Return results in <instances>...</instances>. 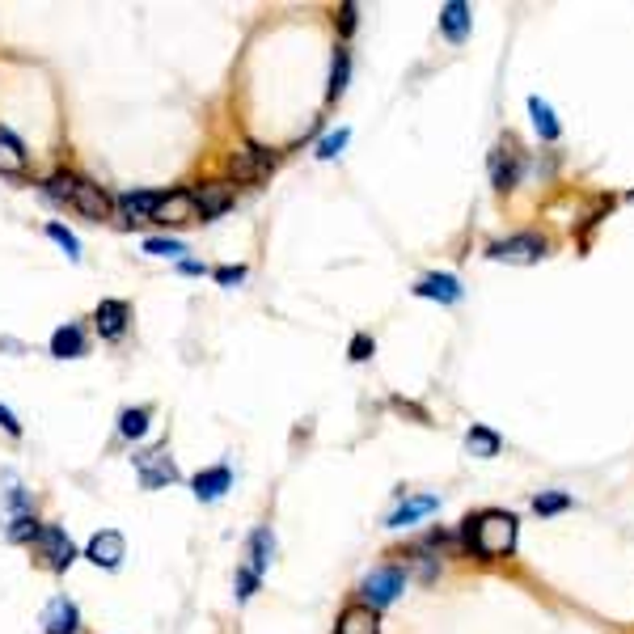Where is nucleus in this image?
<instances>
[{"label":"nucleus","instance_id":"7ed1b4c3","mask_svg":"<svg viewBox=\"0 0 634 634\" xmlns=\"http://www.w3.org/2000/svg\"><path fill=\"white\" fill-rule=\"evenodd\" d=\"M34 546H39V558L51 566V571H68V566L77 563V546L68 541V533H64L59 524H39Z\"/></svg>","mask_w":634,"mask_h":634},{"label":"nucleus","instance_id":"dca6fc26","mask_svg":"<svg viewBox=\"0 0 634 634\" xmlns=\"http://www.w3.org/2000/svg\"><path fill=\"white\" fill-rule=\"evenodd\" d=\"M414 296L457 304V301H461V284H457V276H423L419 284H414Z\"/></svg>","mask_w":634,"mask_h":634},{"label":"nucleus","instance_id":"4468645a","mask_svg":"<svg viewBox=\"0 0 634 634\" xmlns=\"http://www.w3.org/2000/svg\"><path fill=\"white\" fill-rule=\"evenodd\" d=\"M26 169H30V157H26V149H22V140L0 127V174H5V178H22Z\"/></svg>","mask_w":634,"mask_h":634},{"label":"nucleus","instance_id":"7c9ffc66","mask_svg":"<svg viewBox=\"0 0 634 634\" xmlns=\"http://www.w3.org/2000/svg\"><path fill=\"white\" fill-rule=\"evenodd\" d=\"M144 249H149V254H161V258H178V254H186V246L174 241V237H149Z\"/></svg>","mask_w":634,"mask_h":634},{"label":"nucleus","instance_id":"f704fd0d","mask_svg":"<svg viewBox=\"0 0 634 634\" xmlns=\"http://www.w3.org/2000/svg\"><path fill=\"white\" fill-rule=\"evenodd\" d=\"M373 356V339H368V334H356V339H351V359H368Z\"/></svg>","mask_w":634,"mask_h":634},{"label":"nucleus","instance_id":"c85d7f7f","mask_svg":"<svg viewBox=\"0 0 634 634\" xmlns=\"http://www.w3.org/2000/svg\"><path fill=\"white\" fill-rule=\"evenodd\" d=\"M566 508H571V495H563V491H550V495L533 499V512H538V516H554V512H566Z\"/></svg>","mask_w":634,"mask_h":634},{"label":"nucleus","instance_id":"6ab92c4d","mask_svg":"<svg viewBox=\"0 0 634 634\" xmlns=\"http://www.w3.org/2000/svg\"><path fill=\"white\" fill-rule=\"evenodd\" d=\"M440 508V499L436 495H419V499H406L394 516H389V529H406V524L414 521H423V516H431V512Z\"/></svg>","mask_w":634,"mask_h":634},{"label":"nucleus","instance_id":"f257e3e1","mask_svg":"<svg viewBox=\"0 0 634 634\" xmlns=\"http://www.w3.org/2000/svg\"><path fill=\"white\" fill-rule=\"evenodd\" d=\"M461 538H466V546L478 558H503V554L516 550V516L499 512V508H486L478 516H469Z\"/></svg>","mask_w":634,"mask_h":634},{"label":"nucleus","instance_id":"2eb2a0df","mask_svg":"<svg viewBox=\"0 0 634 634\" xmlns=\"http://www.w3.org/2000/svg\"><path fill=\"white\" fill-rule=\"evenodd\" d=\"M157 199H161V195H152V191H127L123 199H119V216H123L127 224L152 221V212H157Z\"/></svg>","mask_w":634,"mask_h":634},{"label":"nucleus","instance_id":"423d86ee","mask_svg":"<svg viewBox=\"0 0 634 634\" xmlns=\"http://www.w3.org/2000/svg\"><path fill=\"white\" fill-rule=\"evenodd\" d=\"M136 469H140V483L149 486V491L178 483V466H174V457H169V444H157L149 453H136Z\"/></svg>","mask_w":634,"mask_h":634},{"label":"nucleus","instance_id":"aec40b11","mask_svg":"<svg viewBox=\"0 0 634 634\" xmlns=\"http://www.w3.org/2000/svg\"><path fill=\"white\" fill-rule=\"evenodd\" d=\"M51 356L56 359H77V356H85V334H81V326H59L56 334H51Z\"/></svg>","mask_w":634,"mask_h":634},{"label":"nucleus","instance_id":"c9c22d12","mask_svg":"<svg viewBox=\"0 0 634 634\" xmlns=\"http://www.w3.org/2000/svg\"><path fill=\"white\" fill-rule=\"evenodd\" d=\"M339 30H343V34H351V30H356V5H351V0L339 9Z\"/></svg>","mask_w":634,"mask_h":634},{"label":"nucleus","instance_id":"39448f33","mask_svg":"<svg viewBox=\"0 0 634 634\" xmlns=\"http://www.w3.org/2000/svg\"><path fill=\"white\" fill-rule=\"evenodd\" d=\"M402 588H406V571H402V566H376L373 575L364 579V605L368 609L394 605Z\"/></svg>","mask_w":634,"mask_h":634},{"label":"nucleus","instance_id":"393cba45","mask_svg":"<svg viewBox=\"0 0 634 634\" xmlns=\"http://www.w3.org/2000/svg\"><path fill=\"white\" fill-rule=\"evenodd\" d=\"M347 77H351V51H347V47H339V51H334V68H331V102H339V97H343Z\"/></svg>","mask_w":634,"mask_h":634},{"label":"nucleus","instance_id":"0eeeda50","mask_svg":"<svg viewBox=\"0 0 634 634\" xmlns=\"http://www.w3.org/2000/svg\"><path fill=\"white\" fill-rule=\"evenodd\" d=\"M152 221H157V224H174V229H182V224H195V221H199L195 195L191 191L161 195V199H157V212H152Z\"/></svg>","mask_w":634,"mask_h":634},{"label":"nucleus","instance_id":"ddd939ff","mask_svg":"<svg viewBox=\"0 0 634 634\" xmlns=\"http://www.w3.org/2000/svg\"><path fill=\"white\" fill-rule=\"evenodd\" d=\"M42 626H47V634H77L81 630V613H77V605L68 596H56L47 605V613H42Z\"/></svg>","mask_w":634,"mask_h":634},{"label":"nucleus","instance_id":"1a4fd4ad","mask_svg":"<svg viewBox=\"0 0 634 634\" xmlns=\"http://www.w3.org/2000/svg\"><path fill=\"white\" fill-rule=\"evenodd\" d=\"M521 169H524V157H521V149H516L512 140H503V144H495V149H491V182H495L499 191L516 186Z\"/></svg>","mask_w":634,"mask_h":634},{"label":"nucleus","instance_id":"473e14b6","mask_svg":"<svg viewBox=\"0 0 634 634\" xmlns=\"http://www.w3.org/2000/svg\"><path fill=\"white\" fill-rule=\"evenodd\" d=\"M47 237H51V241H59V246L68 249V258H72V262L81 258V241H77V237H72L68 229H64V224H47Z\"/></svg>","mask_w":634,"mask_h":634},{"label":"nucleus","instance_id":"b1692460","mask_svg":"<svg viewBox=\"0 0 634 634\" xmlns=\"http://www.w3.org/2000/svg\"><path fill=\"white\" fill-rule=\"evenodd\" d=\"M466 448L474 457H495L499 453V436L491 428H483V423H474V428L466 431Z\"/></svg>","mask_w":634,"mask_h":634},{"label":"nucleus","instance_id":"a878e982","mask_svg":"<svg viewBox=\"0 0 634 634\" xmlns=\"http://www.w3.org/2000/svg\"><path fill=\"white\" fill-rule=\"evenodd\" d=\"M149 406H136V411H123V419H119V431H123L127 440H140L144 431H149Z\"/></svg>","mask_w":634,"mask_h":634},{"label":"nucleus","instance_id":"a211bd4d","mask_svg":"<svg viewBox=\"0 0 634 634\" xmlns=\"http://www.w3.org/2000/svg\"><path fill=\"white\" fill-rule=\"evenodd\" d=\"M229 483H233V474L224 466H216V469H204L191 486H195V499H199V503H212V499H221L224 491H229Z\"/></svg>","mask_w":634,"mask_h":634},{"label":"nucleus","instance_id":"cd10ccee","mask_svg":"<svg viewBox=\"0 0 634 634\" xmlns=\"http://www.w3.org/2000/svg\"><path fill=\"white\" fill-rule=\"evenodd\" d=\"M406 558H411V566L419 571V579H436V571H440V558H431L428 546H414Z\"/></svg>","mask_w":634,"mask_h":634},{"label":"nucleus","instance_id":"f03ea898","mask_svg":"<svg viewBox=\"0 0 634 634\" xmlns=\"http://www.w3.org/2000/svg\"><path fill=\"white\" fill-rule=\"evenodd\" d=\"M279 166V157L262 144H241V149L229 157V182H262L271 178V169Z\"/></svg>","mask_w":634,"mask_h":634},{"label":"nucleus","instance_id":"c756f323","mask_svg":"<svg viewBox=\"0 0 634 634\" xmlns=\"http://www.w3.org/2000/svg\"><path fill=\"white\" fill-rule=\"evenodd\" d=\"M347 140H351V131H347V127H339V131H331V136L322 140V144H317V157H322V161H331V157H339V152L347 149Z\"/></svg>","mask_w":634,"mask_h":634},{"label":"nucleus","instance_id":"9d476101","mask_svg":"<svg viewBox=\"0 0 634 634\" xmlns=\"http://www.w3.org/2000/svg\"><path fill=\"white\" fill-rule=\"evenodd\" d=\"M123 554H127V541H123V533H114V529L94 533L89 546H85V558L94 566H106V571H114V566L123 563Z\"/></svg>","mask_w":634,"mask_h":634},{"label":"nucleus","instance_id":"4be33fe9","mask_svg":"<svg viewBox=\"0 0 634 634\" xmlns=\"http://www.w3.org/2000/svg\"><path fill=\"white\" fill-rule=\"evenodd\" d=\"M271 554H276V538H271V529H254V533H249V571L262 575L267 563H271Z\"/></svg>","mask_w":634,"mask_h":634},{"label":"nucleus","instance_id":"412c9836","mask_svg":"<svg viewBox=\"0 0 634 634\" xmlns=\"http://www.w3.org/2000/svg\"><path fill=\"white\" fill-rule=\"evenodd\" d=\"M440 30L453 42L466 39V34H469V5H461V0H448V5L440 9Z\"/></svg>","mask_w":634,"mask_h":634},{"label":"nucleus","instance_id":"bb28decb","mask_svg":"<svg viewBox=\"0 0 634 634\" xmlns=\"http://www.w3.org/2000/svg\"><path fill=\"white\" fill-rule=\"evenodd\" d=\"M72 186H77V174H68V169H59V174L47 178V195L59 199V204H68V199H72Z\"/></svg>","mask_w":634,"mask_h":634},{"label":"nucleus","instance_id":"9b49d317","mask_svg":"<svg viewBox=\"0 0 634 634\" xmlns=\"http://www.w3.org/2000/svg\"><path fill=\"white\" fill-rule=\"evenodd\" d=\"M195 195V207H199V221H216L221 212H229L233 207V182L221 178V182H204Z\"/></svg>","mask_w":634,"mask_h":634},{"label":"nucleus","instance_id":"4c0bfd02","mask_svg":"<svg viewBox=\"0 0 634 634\" xmlns=\"http://www.w3.org/2000/svg\"><path fill=\"white\" fill-rule=\"evenodd\" d=\"M0 428L9 431V436H22V423H17V414L9 406H0Z\"/></svg>","mask_w":634,"mask_h":634},{"label":"nucleus","instance_id":"5701e85b","mask_svg":"<svg viewBox=\"0 0 634 634\" xmlns=\"http://www.w3.org/2000/svg\"><path fill=\"white\" fill-rule=\"evenodd\" d=\"M529 114H533V127H538L541 140H558V119H554V106L550 102H541V97H529Z\"/></svg>","mask_w":634,"mask_h":634},{"label":"nucleus","instance_id":"e433bc0d","mask_svg":"<svg viewBox=\"0 0 634 634\" xmlns=\"http://www.w3.org/2000/svg\"><path fill=\"white\" fill-rule=\"evenodd\" d=\"M246 279V267H221L216 271V284H241Z\"/></svg>","mask_w":634,"mask_h":634},{"label":"nucleus","instance_id":"72a5a7b5","mask_svg":"<svg viewBox=\"0 0 634 634\" xmlns=\"http://www.w3.org/2000/svg\"><path fill=\"white\" fill-rule=\"evenodd\" d=\"M254 584H258V575H254L249 566H241V571H237V601H246V596L254 593Z\"/></svg>","mask_w":634,"mask_h":634},{"label":"nucleus","instance_id":"20e7f679","mask_svg":"<svg viewBox=\"0 0 634 634\" xmlns=\"http://www.w3.org/2000/svg\"><path fill=\"white\" fill-rule=\"evenodd\" d=\"M546 237L538 233H521V237H508V241H495V246L486 249V258L495 262H516V267H529V262H541L546 258Z\"/></svg>","mask_w":634,"mask_h":634},{"label":"nucleus","instance_id":"f3484780","mask_svg":"<svg viewBox=\"0 0 634 634\" xmlns=\"http://www.w3.org/2000/svg\"><path fill=\"white\" fill-rule=\"evenodd\" d=\"M339 634H381L376 609H368V605H347L343 613H339Z\"/></svg>","mask_w":634,"mask_h":634},{"label":"nucleus","instance_id":"6e6552de","mask_svg":"<svg viewBox=\"0 0 634 634\" xmlns=\"http://www.w3.org/2000/svg\"><path fill=\"white\" fill-rule=\"evenodd\" d=\"M68 207H77V212H81L85 221H106V216H111V195L102 191L97 182L77 178V186H72Z\"/></svg>","mask_w":634,"mask_h":634},{"label":"nucleus","instance_id":"2f4dec72","mask_svg":"<svg viewBox=\"0 0 634 634\" xmlns=\"http://www.w3.org/2000/svg\"><path fill=\"white\" fill-rule=\"evenodd\" d=\"M34 533H39V521H34V516H17V521L5 529L9 541H34Z\"/></svg>","mask_w":634,"mask_h":634},{"label":"nucleus","instance_id":"f8f14e48","mask_svg":"<svg viewBox=\"0 0 634 634\" xmlns=\"http://www.w3.org/2000/svg\"><path fill=\"white\" fill-rule=\"evenodd\" d=\"M127 317H131V309H127L123 301H102L97 304V313H94V326L102 339H123L127 334Z\"/></svg>","mask_w":634,"mask_h":634}]
</instances>
